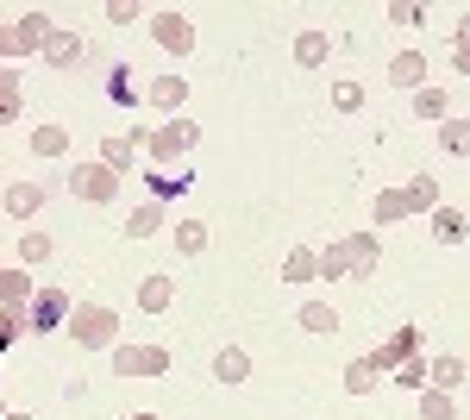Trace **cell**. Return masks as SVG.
Instances as JSON below:
<instances>
[{
	"instance_id": "6da1fadb",
	"label": "cell",
	"mask_w": 470,
	"mask_h": 420,
	"mask_svg": "<svg viewBox=\"0 0 470 420\" xmlns=\"http://www.w3.org/2000/svg\"><path fill=\"white\" fill-rule=\"evenodd\" d=\"M114 333H119V314H114V307H76V314H69V339H76V345H88V352L114 345Z\"/></svg>"
},
{
	"instance_id": "7a4b0ae2",
	"label": "cell",
	"mask_w": 470,
	"mask_h": 420,
	"mask_svg": "<svg viewBox=\"0 0 470 420\" xmlns=\"http://www.w3.org/2000/svg\"><path fill=\"white\" fill-rule=\"evenodd\" d=\"M119 377H170V352L163 345H114Z\"/></svg>"
},
{
	"instance_id": "3957f363",
	"label": "cell",
	"mask_w": 470,
	"mask_h": 420,
	"mask_svg": "<svg viewBox=\"0 0 470 420\" xmlns=\"http://www.w3.org/2000/svg\"><path fill=\"white\" fill-rule=\"evenodd\" d=\"M151 38H157L170 57H189V50H195V25H189V13H176V6H163V13L151 19Z\"/></svg>"
},
{
	"instance_id": "277c9868",
	"label": "cell",
	"mask_w": 470,
	"mask_h": 420,
	"mask_svg": "<svg viewBox=\"0 0 470 420\" xmlns=\"http://www.w3.org/2000/svg\"><path fill=\"white\" fill-rule=\"evenodd\" d=\"M69 195H82V201H114L119 195V169H107V163H82V169H69Z\"/></svg>"
},
{
	"instance_id": "5b68a950",
	"label": "cell",
	"mask_w": 470,
	"mask_h": 420,
	"mask_svg": "<svg viewBox=\"0 0 470 420\" xmlns=\"http://www.w3.org/2000/svg\"><path fill=\"white\" fill-rule=\"evenodd\" d=\"M32 44H51V19H44V13H19V19L6 25V57H19V50H32Z\"/></svg>"
},
{
	"instance_id": "8992f818",
	"label": "cell",
	"mask_w": 470,
	"mask_h": 420,
	"mask_svg": "<svg viewBox=\"0 0 470 420\" xmlns=\"http://www.w3.org/2000/svg\"><path fill=\"white\" fill-rule=\"evenodd\" d=\"M63 314H76V307L63 301V288H38V301H32L25 326H32V333H57V326H63Z\"/></svg>"
},
{
	"instance_id": "52a82bcc",
	"label": "cell",
	"mask_w": 470,
	"mask_h": 420,
	"mask_svg": "<svg viewBox=\"0 0 470 420\" xmlns=\"http://www.w3.org/2000/svg\"><path fill=\"white\" fill-rule=\"evenodd\" d=\"M32 301H38V295H32V282L19 277V270H0V307H6V320H19V326H25Z\"/></svg>"
},
{
	"instance_id": "ba28073f",
	"label": "cell",
	"mask_w": 470,
	"mask_h": 420,
	"mask_svg": "<svg viewBox=\"0 0 470 420\" xmlns=\"http://www.w3.org/2000/svg\"><path fill=\"white\" fill-rule=\"evenodd\" d=\"M414 345H420V326H401V333H395V339H389V345H382V352H376L370 364H376V370H395V364H414Z\"/></svg>"
},
{
	"instance_id": "9c48e42d",
	"label": "cell",
	"mask_w": 470,
	"mask_h": 420,
	"mask_svg": "<svg viewBox=\"0 0 470 420\" xmlns=\"http://www.w3.org/2000/svg\"><path fill=\"white\" fill-rule=\"evenodd\" d=\"M389 82H395V88H414V95H420V88H427V57H420V50H401V57L389 63Z\"/></svg>"
},
{
	"instance_id": "30bf717a",
	"label": "cell",
	"mask_w": 470,
	"mask_h": 420,
	"mask_svg": "<svg viewBox=\"0 0 470 420\" xmlns=\"http://www.w3.org/2000/svg\"><path fill=\"white\" fill-rule=\"evenodd\" d=\"M151 157H157V163H170V157H182V151H189V144H195V126H163V132H151Z\"/></svg>"
},
{
	"instance_id": "8fae6325",
	"label": "cell",
	"mask_w": 470,
	"mask_h": 420,
	"mask_svg": "<svg viewBox=\"0 0 470 420\" xmlns=\"http://www.w3.org/2000/svg\"><path fill=\"white\" fill-rule=\"evenodd\" d=\"M170 295H176L170 270H157V277H144V282H138V307H144V314H163V307H170Z\"/></svg>"
},
{
	"instance_id": "7c38bea8",
	"label": "cell",
	"mask_w": 470,
	"mask_h": 420,
	"mask_svg": "<svg viewBox=\"0 0 470 420\" xmlns=\"http://www.w3.org/2000/svg\"><path fill=\"white\" fill-rule=\"evenodd\" d=\"M38 207H44V188H38V182H13V188H6V214H13V220H32Z\"/></svg>"
},
{
	"instance_id": "4fadbf2b",
	"label": "cell",
	"mask_w": 470,
	"mask_h": 420,
	"mask_svg": "<svg viewBox=\"0 0 470 420\" xmlns=\"http://www.w3.org/2000/svg\"><path fill=\"white\" fill-rule=\"evenodd\" d=\"M314 277H320V251L295 245V251L282 258V282H314Z\"/></svg>"
},
{
	"instance_id": "5bb4252c",
	"label": "cell",
	"mask_w": 470,
	"mask_h": 420,
	"mask_svg": "<svg viewBox=\"0 0 470 420\" xmlns=\"http://www.w3.org/2000/svg\"><path fill=\"white\" fill-rule=\"evenodd\" d=\"M346 258H352L357 277H370V270H376V258H382V245H376L370 233H352V239H346Z\"/></svg>"
},
{
	"instance_id": "9a60e30c",
	"label": "cell",
	"mask_w": 470,
	"mask_h": 420,
	"mask_svg": "<svg viewBox=\"0 0 470 420\" xmlns=\"http://www.w3.org/2000/svg\"><path fill=\"white\" fill-rule=\"evenodd\" d=\"M327 50H333V38H327V32H301V38H295V63H301V69H320V63H327Z\"/></svg>"
},
{
	"instance_id": "2e32d148",
	"label": "cell",
	"mask_w": 470,
	"mask_h": 420,
	"mask_svg": "<svg viewBox=\"0 0 470 420\" xmlns=\"http://www.w3.org/2000/svg\"><path fill=\"white\" fill-rule=\"evenodd\" d=\"M465 377H470L465 358H439V364H427V383H433V389H458Z\"/></svg>"
},
{
	"instance_id": "e0dca14e",
	"label": "cell",
	"mask_w": 470,
	"mask_h": 420,
	"mask_svg": "<svg viewBox=\"0 0 470 420\" xmlns=\"http://www.w3.org/2000/svg\"><path fill=\"white\" fill-rule=\"evenodd\" d=\"M214 377H220V383H244V377H251V358H244L238 345H226V352L214 358Z\"/></svg>"
},
{
	"instance_id": "ac0fdd59",
	"label": "cell",
	"mask_w": 470,
	"mask_h": 420,
	"mask_svg": "<svg viewBox=\"0 0 470 420\" xmlns=\"http://www.w3.org/2000/svg\"><path fill=\"white\" fill-rule=\"evenodd\" d=\"M182 95H189V82H182V76H157V82H151V107H163V114H170V107H182Z\"/></svg>"
},
{
	"instance_id": "d6986e66",
	"label": "cell",
	"mask_w": 470,
	"mask_h": 420,
	"mask_svg": "<svg viewBox=\"0 0 470 420\" xmlns=\"http://www.w3.org/2000/svg\"><path fill=\"white\" fill-rule=\"evenodd\" d=\"M44 57H51V63H63V69H69V63H76V57H82V38H76V32H51V44H44Z\"/></svg>"
},
{
	"instance_id": "ffe728a7",
	"label": "cell",
	"mask_w": 470,
	"mask_h": 420,
	"mask_svg": "<svg viewBox=\"0 0 470 420\" xmlns=\"http://www.w3.org/2000/svg\"><path fill=\"white\" fill-rule=\"evenodd\" d=\"M401 195H408V214H414V207H439V182H433V176H414Z\"/></svg>"
},
{
	"instance_id": "44dd1931",
	"label": "cell",
	"mask_w": 470,
	"mask_h": 420,
	"mask_svg": "<svg viewBox=\"0 0 470 420\" xmlns=\"http://www.w3.org/2000/svg\"><path fill=\"white\" fill-rule=\"evenodd\" d=\"M157 226H163V207H157V201H144V207H138V214L125 220V233H132V239H151Z\"/></svg>"
},
{
	"instance_id": "7402d4cb",
	"label": "cell",
	"mask_w": 470,
	"mask_h": 420,
	"mask_svg": "<svg viewBox=\"0 0 470 420\" xmlns=\"http://www.w3.org/2000/svg\"><path fill=\"white\" fill-rule=\"evenodd\" d=\"M376 377H382V370H376L370 358H357L352 370H346V389H352V396H370V389H376Z\"/></svg>"
},
{
	"instance_id": "603a6c76",
	"label": "cell",
	"mask_w": 470,
	"mask_h": 420,
	"mask_svg": "<svg viewBox=\"0 0 470 420\" xmlns=\"http://www.w3.org/2000/svg\"><path fill=\"white\" fill-rule=\"evenodd\" d=\"M63 144H69L63 126H38V132H32V151H38V157H63Z\"/></svg>"
},
{
	"instance_id": "cb8c5ba5",
	"label": "cell",
	"mask_w": 470,
	"mask_h": 420,
	"mask_svg": "<svg viewBox=\"0 0 470 420\" xmlns=\"http://www.w3.org/2000/svg\"><path fill=\"white\" fill-rule=\"evenodd\" d=\"M433 233H439L446 245H458V239H465V214H458V207H439V214H433Z\"/></svg>"
},
{
	"instance_id": "d4e9b609",
	"label": "cell",
	"mask_w": 470,
	"mask_h": 420,
	"mask_svg": "<svg viewBox=\"0 0 470 420\" xmlns=\"http://www.w3.org/2000/svg\"><path fill=\"white\" fill-rule=\"evenodd\" d=\"M301 326H308V333H320V339H327V333H339V314H333V307H320V301H314V307H301Z\"/></svg>"
},
{
	"instance_id": "484cf974",
	"label": "cell",
	"mask_w": 470,
	"mask_h": 420,
	"mask_svg": "<svg viewBox=\"0 0 470 420\" xmlns=\"http://www.w3.org/2000/svg\"><path fill=\"white\" fill-rule=\"evenodd\" d=\"M414 114L420 120H446V88H420L414 95Z\"/></svg>"
},
{
	"instance_id": "4316f807",
	"label": "cell",
	"mask_w": 470,
	"mask_h": 420,
	"mask_svg": "<svg viewBox=\"0 0 470 420\" xmlns=\"http://www.w3.org/2000/svg\"><path fill=\"white\" fill-rule=\"evenodd\" d=\"M401 214H408V195H401V188H389V195H376V220H382V226H395Z\"/></svg>"
},
{
	"instance_id": "83f0119b",
	"label": "cell",
	"mask_w": 470,
	"mask_h": 420,
	"mask_svg": "<svg viewBox=\"0 0 470 420\" xmlns=\"http://www.w3.org/2000/svg\"><path fill=\"white\" fill-rule=\"evenodd\" d=\"M176 245H182V251L195 258V251L207 245V226H201V220H182V226H176Z\"/></svg>"
},
{
	"instance_id": "f1b7e54d",
	"label": "cell",
	"mask_w": 470,
	"mask_h": 420,
	"mask_svg": "<svg viewBox=\"0 0 470 420\" xmlns=\"http://www.w3.org/2000/svg\"><path fill=\"white\" fill-rule=\"evenodd\" d=\"M101 163L125 176V169H132V144H125V139H107V144H101Z\"/></svg>"
},
{
	"instance_id": "f546056e",
	"label": "cell",
	"mask_w": 470,
	"mask_h": 420,
	"mask_svg": "<svg viewBox=\"0 0 470 420\" xmlns=\"http://www.w3.org/2000/svg\"><path fill=\"white\" fill-rule=\"evenodd\" d=\"M452 63H458V69L470 76V13L458 19V32H452Z\"/></svg>"
},
{
	"instance_id": "4dcf8cb0",
	"label": "cell",
	"mask_w": 470,
	"mask_h": 420,
	"mask_svg": "<svg viewBox=\"0 0 470 420\" xmlns=\"http://www.w3.org/2000/svg\"><path fill=\"white\" fill-rule=\"evenodd\" d=\"M420 415L427 420H452V396H446V389H427V396H420Z\"/></svg>"
},
{
	"instance_id": "1f68e13d",
	"label": "cell",
	"mask_w": 470,
	"mask_h": 420,
	"mask_svg": "<svg viewBox=\"0 0 470 420\" xmlns=\"http://www.w3.org/2000/svg\"><path fill=\"white\" fill-rule=\"evenodd\" d=\"M19 258H25V264H44V258H51V239H44V233H25V239H19Z\"/></svg>"
},
{
	"instance_id": "d6a6232c",
	"label": "cell",
	"mask_w": 470,
	"mask_h": 420,
	"mask_svg": "<svg viewBox=\"0 0 470 420\" xmlns=\"http://www.w3.org/2000/svg\"><path fill=\"white\" fill-rule=\"evenodd\" d=\"M320 277H352V258H346V245L320 251Z\"/></svg>"
},
{
	"instance_id": "836d02e7",
	"label": "cell",
	"mask_w": 470,
	"mask_h": 420,
	"mask_svg": "<svg viewBox=\"0 0 470 420\" xmlns=\"http://www.w3.org/2000/svg\"><path fill=\"white\" fill-rule=\"evenodd\" d=\"M439 139H446V151H458V157H465V151H470V120H446V132H439Z\"/></svg>"
},
{
	"instance_id": "e575fe53",
	"label": "cell",
	"mask_w": 470,
	"mask_h": 420,
	"mask_svg": "<svg viewBox=\"0 0 470 420\" xmlns=\"http://www.w3.org/2000/svg\"><path fill=\"white\" fill-rule=\"evenodd\" d=\"M107 95H114L119 107H132V101H138V88H132V69H114V82H107Z\"/></svg>"
},
{
	"instance_id": "d590c367",
	"label": "cell",
	"mask_w": 470,
	"mask_h": 420,
	"mask_svg": "<svg viewBox=\"0 0 470 420\" xmlns=\"http://www.w3.org/2000/svg\"><path fill=\"white\" fill-rule=\"evenodd\" d=\"M389 19H395V25H427V6H408V0H395V6H389Z\"/></svg>"
},
{
	"instance_id": "8d00e7d4",
	"label": "cell",
	"mask_w": 470,
	"mask_h": 420,
	"mask_svg": "<svg viewBox=\"0 0 470 420\" xmlns=\"http://www.w3.org/2000/svg\"><path fill=\"white\" fill-rule=\"evenodd\" d=\"M357 101H364V88H357V82H339V88H333V107H339V114H352Z\"/></svg>"
},
{
	"instance_id": "74e56055",
	"label": "cell",
	"mask_w": 470,
	"mask_h": 420,
	"mask_svg": "<svg viewBox=\"0 0 470 420\" xmlns=\"http://www.w3.org/2000/svg\"><path fill=\"white\" fill-rule=\"evenodd\" d=\"M151 188H157V195H182V188H189V176H151Z\"/></svg>"
},
{
	"instance_id": "f35d334b",
	"label": "cell",
	"mask_w": 470,
	"mask_h": 420,
	"mask_svg": "<svg viewBox=\"0 0 470 420\" xmlns=\"http://www.w3.org/2000/svg\"><path fill=\"white\" fill-rule=\"evenodd\" d=\"M0 114H6V120L19 114V82H13V76H6V95H0Z\"/></svg>"
},
{
	"instance_id": "ab89813d",
	"label": "cell",
	"mask_w": 470,
	"mask_h": 420,
	"mask_svg": "<svg viewBox=\"0 0 470 420\" xmlns=\"http://www.w3.org/2000/svg\"><path fill=\"white\" fill-rule=\"evenodd\" d=\"M401 383H408V389H420V383H427V364H420V358H414V364H401Z\"/></svg>"
},
{
	"instance_id": "60d3db41",
	"label": "cell",
	"mask_w": 470,
	"mask_h": 420,
	"mask_svg": "<svg viewBox=\"0 0 470 420\" xmlns=\"http://www.w3.org/2000/svg\"><path fill=\"white\" fill-rule=\"evenodd\" d=\"M107 19H114V25H125V19H138V6H132V0H114V6H107Z\"/></svg>"
},
{
	"instance_id": "b9f144b4",
	"label": "cell",
	"mask_w": 470,
	"mask_h": 420,
	"mask_svg": "<svg viewBox=\"0 0 470 420\" xmlns=\"http://www.w3.org/2000/svg\"><path fill=\"white\" fill-rule=\"evenodd\" d=\"M6 420H32V415H25V408H13V415H6Z\"/></svg>"
},
{
	"instance_id": "7bdbcfd3",
	"label": "cell",
	"mask_w": 470,
	"mask_h": 420,
	"mask_svg": "<svg viewBox=\"0 0 470 420\" xmlns=\"http://www.w3.org/2000/svg\"><path fill=\"white\" fill-rule=\"evenodd\" d=\"M132 420H157V415H132Z\"/></svg>"
}]
</instances>
